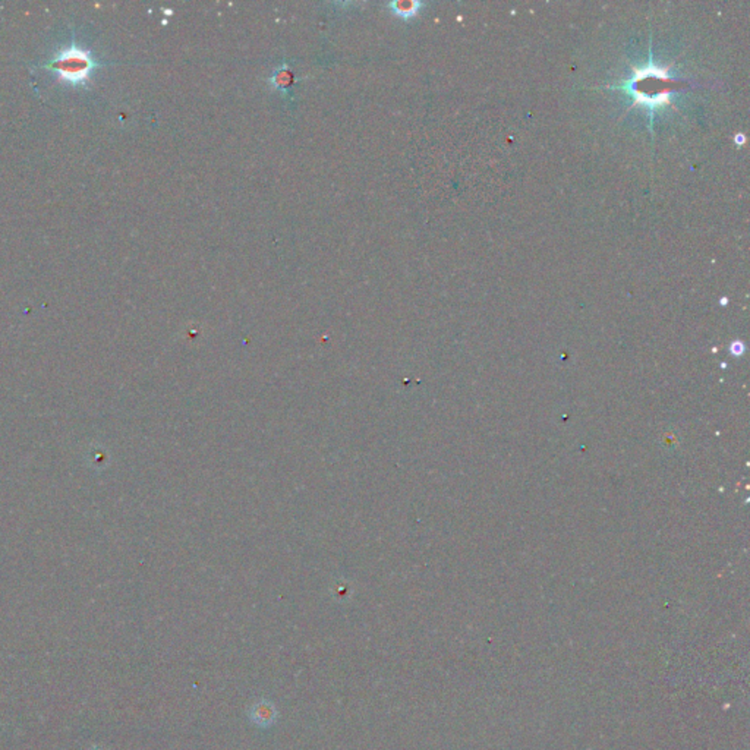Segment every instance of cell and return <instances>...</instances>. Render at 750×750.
<instances>
[{
  "mask_svg": "<svg viewBox=\"0 0 750 750\" xmlns=\"http://www.w3.org/2000/svg\"><path fill=\"white\" fill-rule=\"evenodd\" d=\"M254 718L256 723L265 724L267 721H270L273 718V712L270 708H264V705H260V707L254 712Z\"/></svg>",
  "mask_w": 750,
  "mask_h": 750,
  "instance_id": "277c9868",
  "label": "cell"
},
{
  "mask_svg": "<svg viewBox=\"0 0 750 750\" xmlns=\"http://www.w3.org/2000/svg\"><path fill=\"white\" fill-rule=\"evenodd\" d=\"M295 81H296V76H295V72L294 69L290 68L287 62H282L280 63L277 68L273 71L272 76L268 78V84L272 85L273 89H277V91L282 93V96L287 100L294 98V91L292 88L295 85Z\"/></svg>",
  "mask_w": 750,
  "mask_h": 750,
  "instance_id": "7a4b0ae2",
  "label": "cell"
},
{
  "mask_svg": "<svg viewBox=\"0 0 750 750\" xmlns=\"http://www.w3.org/2000/svg\"><path fill=\"white\" fill-rule=\"evenodd\" d=\"M387 6L395 15L403 19H409L419 12L421 8H423V3L415 2V0H393V2H388Z\"/></svg>",
  "mask_w": 750,
  "mask_h": 750,
  "instance_id": "3957f363",
  "label": "cell"
},
{
  "mask_svg": "<svg viewBox=\"0 0 750 750\" xmlns=\"http://www.w3.org/2000/svg\"><path fill=\"white\" fill-rule=\"evenodd\" d=\"M94 62L88 52L78 47L66 49L59 53L58 58H54L46 68H50L58 72L63 80L71 82L85 81L89 72L94 68Z\"/></svg>",
  "mask_w": 750,
  "mask_h": 750,
  "instance_id": "6da1fadb",
  "label": "cell"
}]
</instances>
